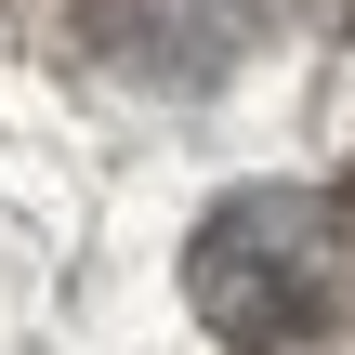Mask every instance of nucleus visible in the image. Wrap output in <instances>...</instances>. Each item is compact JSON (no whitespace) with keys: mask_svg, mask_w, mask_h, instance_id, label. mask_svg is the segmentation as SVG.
I'll list each match as a JSON object with an SVG mask.
<instances>
[{"mask_svg":"<svg viewBox=\"0 0 355 355\" xmlns=\"http://www.w3.org/2000/svg\"><path fill=\"white\" fill-rule=\"evenodd\" d=\"M184 290L237 355H329V329H343V224H329V198H290V184L224 198Z\"/></svg>","mask_w":355,"mask_h":355,"instance_id":"1","label":"nucleus"}]
</instances>
